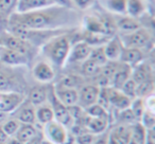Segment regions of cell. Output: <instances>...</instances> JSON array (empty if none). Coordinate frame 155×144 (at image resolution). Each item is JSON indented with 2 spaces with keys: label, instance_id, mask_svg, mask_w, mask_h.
<instances>
[{
  "label": "cell",
  "instance_id": "cell-26",
  "mask_svg": "<svg viewBox=\"0 0 155 144\" xmlns=\"http://www.w3.org/2000/svg\"><path fill=\"white\" fill-rule=\"evenodd\" d=\"M35 118L36 122L41 125H46L54 120V112L50 104H43L35 108Z\"/></svg>",
  "mask_w": 155,
  "mask_h": 144
},
{
  "label": "cell",
  "instance_id": "cell-44",
  "mask_svg": "<svg viewBox=\"0 0 155 144\" xmlns=\"http://www.w3.org/2000/svg\"><path fill=\"white\" fill-rule=\"evenodd\" d=\"M41 137H39L38 135H36L34 138H32V139L30 140V141H28L26 144H41Z\"/></svg>",
  "mask_w": 155,
  "mask_h": 144
},
{
  "label": "cell",
  "instance_id": "cell-5",
  "mask_svg": "<svg viewBox=\"0 0 155 144\" xmlns=\"http://www.w3.org/2000/svg\"><path fill=\"white\" fill-rule=\"evenodd\" d=\"M44 133L47 140L52 144H65L68 138L66 127L55 120L44 125Z\"/></svg>",
  "mask_w": 155,
  "mask_h": 144
},
{
  "label": "cell",
  "instance_id": "cell-41",
  "mask_svg": "<svg viewBox=\"0 0 155 144\" xmlns=\"http://www.w3.org/2000/svg\"><path fill=\"white\" fill-rule=\"evenodd\" d=\"M95 1L96 0H71L73 7L77 10H80V11L88 10L89 8L93 7Z\"/></svg>",
  "mask_w": 155,
  "mask_h": 144
},
{
  "label": "cell",
  "instance_id": "cell-21",
  "mask_svg": "<svg viewBox=\"0 0 155 144\" xmlns=\"http://www.w3.org/2000/svg\"><path fill=\"white\" fill-rule=\"evenodd\" d=\"M131 72H132V67L119 62V66H118V68H117L116 72H115L114 76H113L112 81H110V87L120 89L121 87H122V85L124 84L129 78H131Z\"/></svg>",
  "mask_w": 155,
  "mask_h": 144
},
{
  "label": "cell",
  "instance_id": "cell-43",
  "mask_svg": "<svg viewBox=\"0 0 155 144\" xmlns=\"http://www.w3.org/2000/svg\"><path fill=\"white\" fill-rule=\"evenodd\" d=\"M93 144H107V136H101L99 138H96Z\"/></svg>",
  "mask_w": 155,
  "mask_h": 144
},
{
  "label": "cell",
  "instance_id": "cell-14",
  "mask_svg": "<svg viewBox=\"0 0 155 144\" xmlns=\"http://www.w3.org/2000/svg\"><path fill=\"white\" fill-rule=\"evenodd\" d=\"M104 53L107 58V60L110 62H119L121 53L123 50V45L121 43V39L118 35H114L110 37L107 41L103 45Z\"/></svg>",
  "mask_w": 155,
  "mask_h": 144
},
{
  "label": "cell",
  "instance_id": "cell-34",
  "mask_svg": "<svg viewBox=\"0 0 155 144\" xmlns=\"http://www.w3.org/2000/svg\"><path fill=\"white\" fill-rule=\"evenodd\" d=\"M20 126V123L16 119H7L5 123L1 125V128L5 131V133L8 137H14L15 133H17L18 128Z\"/></svg>",
  "mask_w": 155,
  "mask_h": 144
},
{
  "label": "cell",
  "instance_id": "cell-36",
  "mask_svg": "<svg viewBox=\"0 0 155 144\" xmlns=\"http://www.w3.org/2000/svg\"><path fill=\"white\" fill-rule=\"evenodd\" d=\"M82 83H83V80L81 78V76L69 74V75L64 76V78L58 82V85L64 86V87H68V88L77 89V87L82 85Z\"/></svg>",
  "mask_w": 155,
  "mask_h": 144
},
{
  "label": "cell",
  "instance_id": "cell-28",
  "mask_svg": "<svg viewBox=\"0 0 155 144\" xmlns=\"http://www.w3.org/2000/svg\"><path fill=\"white\" fill-rule=\"evenodd\" d=\"M131 127V139H133L138 144H146L147 130L140 122H136L130 125Z\"/></svg>",
  "mask_w": 155,
  "mask_h": 144
},
{
  "label": "cell",
  "instance_id": "cell-29",
  "mask_svg": "<svg viewBox=\"0 0 155 144\" xmlns=\"http://www.w3.org/2000/svg\"><path fill=\"white\" fill-rule=\"evenodd\" d=\"M81 71L85 76H97L100 73L101 67L98 64H96L94 60L87 58L86 60H84L83 62H81Z\"/></svg>",
  "mask_w": 155,
  "mask_h": 144
},
{
  "label": "cell",
  "instance_id": "cell-47",
  "mask_svg": "<svg viewBox=\"0 0 155 144\" xmlns=\"http://www.w3.org/2000/svg\"><path fill=\"white\" fill-rule=\"evenodd\" d=\"M2 47H3V45H2V40H1V37H0V50L2 49Z\"/></svg>",
  "mask_w": 155,
  "mask_h": 144
},
{
  "label": "cell",
  "instance_id": "cell-4",
  "mask_svg": "<svg viewBox=\"0 0 155 144\" xmlns=\"http://www.w3.org/2000/svg\"><path fill=\"white\" fill-rule=\"evenodd\" d=\"M48 99H50V101H51L50 106H51L52 109H53L54 120L58 121V122L61 123L62 125H64L65 127H72V125L74 124L72 116H71L68 107L63 105V104L56 99L53 89L48 92Z\"/></svg>",
  "mask_w": 155,
  "mask_h": 144
},
{
  "label": "cell",
  "instance_id": "cell-49",
  "mask_svg": "<svg viewBox=\"0 0 155 144\" xmlns=\"http://www.w3.org/2000/svg\"><path fill=\"white\" fill-rule=\"evenodd\" d=\"M0 144H5V143H2V142H0Z\"/></svg>",
  "mask_w": 155,
  "mask_h": 144
},
{
  "label": "cell",
  "instance_id": "cell-16",
  "mask_svg": "<svg viewBox=\"0 0 155 144\" xmlns=\"http://www.w3.org/2000/svg\"><path fill=\"white\" fill-rule=\"evenodd\" d=\"M0 62L9 66H22L28 64V57L24 54L2 47L0 50Z\"/></svg>",
  "mask_w": 155,
  "mask_h": 144
},
{
  "label": "cell",
  "instance_id": "cell-35",
  "mask_svg": "<svg viewBox=\"0 0 155 144\" xmlns=\"http://www.w3.org/2000/svg\"><path fill=\"white\" fill-rule=\"evenodd\" d=\"M17 0H0V16L10 17L16 10Z\"/></svg>",
  "mask_w": 155,
  "mask_h": 144
},
{
  "label": "cell",
  "instance_id": "cell-7",
  "mask_svg": "<svg viewBox=\"0 0 155 144\" xmlns=\"http://www.w3.org/2000/svg\"><path fill=\"white\" fill-rule=\"evenodd\" d=\"M24 101V95L18 92L14 91L0 92V112L2 114L14 112Z\"/></svg>",
  "mask_w": 155,
  "mask_h": 144
},
{
  "label": "cell",
  "instance_id": "cell-1",
  "mask_svg": "<svg viewBox=\"0 0 155 144\" xmlns=\"http://www.w3.org/2000/svg\"><path fill=\"white\" fill-rule=\"evenodd\" d=\"M9 18L10 24H18L34 31H50L75 22L79 18V12L74 8L52 5L25 13L14 12Z\"/></svg>",
  "mask_w": 155,
  "mask_h": 144
},
{
  "label": "cell",
  "instance_id": "cell-13",
  "mask_svg": "<svg viewBox=\"0 0 155 144\" xmlns=\"http://www.w3.org/2000/svg\"><path fill=\"white\" fill-rule=\"evenodd\" d=\"M130 140H131L130 125H118L114 127L107 135V144H129Z\"/></svg>",
  "mask_w": 155,
  "mask_h": 144
},
{
  "label": "cell",
  "instance_id": "cell-3",
  "mask_svg": "<svg viewBox=\"0 0 155 144\" xmlns=\"http://www.w3.org/2000/svg\"><path fill=\"white\" fill-rule=\"evenodd\" d=\"M121 43L125 48H135V49L143 50L152 45L153 36L148 28H141L127 34H121Z\"/></svg>",
  "mask_w": 155,
  "mask_h": 144
},
{
  "label": "cell",
  "instance_id": "cell-42",
  "mask_svg": "<svg viewBox=\"0 0 155 144\" xmlns=\"http://www.w3.org/2000/svg\"><path fill=\"white\" fill-rule=\"evenodd\" d=\"M49 1L52 3V5H63V7H68V8H74L72 5V2H71V0H49Z\"/></svg>",
  "mask_w": 155,
  "mask_h": 144
},
{
  "label": "cell",
  "instance_id": "cell-12",
  "mask_svg": "<svg viewBox=\"0 0 155 144\" xmlns=\"http://www.w3.org/2000/svg\"><path fill=\"white\" fill-rule=\"evenodd\" d=\"M14 119L18 121L20 124H32L36 122L35 118V107L30 102H22L19 107L14 111Z\"/></svg>",
  "mask_w": 155,
  "mask_h": 144
},
{
  "label": "cell",
  "instance_id": "cell-33",
  "mask_svg": "<svg viewBox=\"0 0 155 144\" xmlns=\"http://www.w3.org/2000/svg\"><path fill=\"white\" fill-rule=\"evenodd\" d=\"M85 114L89 117H94V118H101V119H107L108 120V111L100 106L99 104H94V105L89 106L85 109Z\"/></svg>",
  "mask_w": 155,
  "mask_h": 144
},
{
  "label": "cell",
  "instance_id": "cell-31",
  "mask_svg": "<svg viewBox=\"0 0 155 144\" xmlns=\"http://www.w3.org/2000/svg\"><path fill=\"white\" fill-rule=\"evenodd\" d=\"M153 90H154V83H153V80L146 81V82L140 83V84L137 85V88H136V97L144 99V98L153 94Z\"/></svg>",
  "mask_w": 155,
  "mask_h": 144
},
{
  "label": "cell",
  "instance_id": "cell-48",
  "mask_svg": "<svg viewBox=\"0 0 155 144\" xmlns=\"http://www.w3.org/2000/svg\"><path fill=\"white\" fill-rule=\"evenodd\" d=\"M146 1L148 3H153V2H154V0H146Z\"/></svg>",
  "mask_w": 155,
  "mask_h": 144
},
{
  "label": "cell",
  "instance_id": "cell-20",
  "mask_svg": "<svg viewBox=\"0 0 155 144\" xmlns=\"http://www.w3.org/2000/svg\"><path fill=\"white\" fill-rule=\"evenodd\" d=\"M144 54L142 50L135 49V48H123L119 62L125 65H129L133 68L134 66L138 65L139 62H143Z\"/></svg>",
  "mask_w": 155,
  "mask_h": 144
},
{
  "label": "cell",
  "instance_id": "cell-15",
  "mask_svg": "<svg viewBox=\"0 0 155 144\" xmlns=\"http://www.w3.org/2000/svg\"><path fill=\"white\" fill-rule=\"evenodd\" d=\"M116 30L120 31L122 34L131 33L137 29L141 28L140 21L137 18L131 17L129 15H118L114 17Z\"/></svg>",
  "mask_w": 155,
  "mask_h": 144
},
{
  "label": "cell",
  "instance_id": "cell-39",
  "mask_svg": "<svg viewBox=\"0 0 155 144\" xmlns=\"http://www.w3.org/2000/svg\"><path fill=\"white\" fill-rule=\"evenodd\" d=\"M139 122L142 124V126L144 127L146 129H153V127H154V114L151 111H149V110H144L143 114L141 116V118H140Z\"/></svg>",
  "mask_w": 155,
  "mask_h": 144
},
{
  "label": "cell",
  "instance_id": "cell-27",
  "mask_svg": "<svg viewBox=\"0 0 155 144\" xmlns=\"http://www.w3.org/2000/svg\"><path fill=\"white\" fill-rule=\"evenodd\" d=\"M37 135V130L34 125L32 124H20L17 133H15L14 138L17 139L20 143L26 144L28 141H30L32 138H34Z\"/></svg>",
  "mask_w": 155,
  "mask_h": 144
},
{
  "label": "cell",
  "instance_id": "cell-40",
  "mask_svg": "<svg viewBox=\"0 0 155 144\" xmlns=\"http://www.w3.org/2000/svg\"><path fill=\"white\" fill-rule=\"evenodd\" d=\"M96 139V135L91 133L88 131L83 133L81 135L74 137V143L75 144H93Z\"/></svg>",
  "mask_w": 155,
  "mask_h": 144
},
{
  "label": "cell",
  "instance_id": "cell-17",
  "mask_svg": "<svg viewBox=\"0 0 155 144\" xmlns=\"http://www.w3.org/2000/svg\"><path fill=\"white\" fill-rule=\"evenodd\" d=\"M107 95L108 101H110V106L118 109L119 111L123 109H127L131 105L132 100L125 97L119 89L113 88V87H107Z\"/></svg>",
  "mask_w": 155,
  "mask_h": 144
},
{
  "label": "cell",
  "instance_id": "cell-18",
  "mask_svg": "<svg viewBox=\"0 0 155 144\" xmlns=\"http://www.w3.org/2000/svg\"><path fill=\"white\" fill-rule=\"evenodd\" d=\"M131 78L136 83V84H140L146 81L153 80V72L152 68L149 64L147 62H139L138 65L134 66L132 68L131 72Z\"/></svg>",
  "mask_w": 155,
  "mask_h": 144
},
{
  "label": "cell",
  "instance_id": "cell-30",
  "mask_svg": "<svg viewBox=\"0 0 155 144\" xmlns=\"http://www.w3.org/2000/svg\"><path fill=\"white\" fill-rule=\"evenodd\" d=\"M89 59L94 60L96 64H98L100 67L104 66L107 62V58L104 53V48L102 46H96V47L91 48V54H89Z\"/></svg>",
  "mask_w": 155,
  "mask_h": 144
},
{
  "label": "cell",
  "instance_id": "cell-25",
  "mask_svg": "<svg viewBox=\"0 0 155 144\" xmlns=\"http://www.w3.org/2000/svg\"><path fill=\"white\" fill-rule=\"evenodd\" d=\"M104 10L115 15H127V0H101Z\"/></svg>",
  "mask_w": 155,
  "mask_h": 144
},
{
  "label": "cell",
  "instance_id": "cell-6",
  "mask_svg": "<svg viewBox=\"0 0 155 144\" xmlns=\"http://www.w3.org/2000/svg\"><path fill=\"white\" fill-rule=\"evenodd\" d=\"M100 87L97 85H83L78 90V106L83 109L97 103Z\"/></svg>",
  "mask_w": 155,
  "mask_h": 144
},
{
  "label": "cell",
  "instance_id": "cell-11",
  "mask_svg": "<svg viewBox=\"0 0 155 144\" xmlns=\"http://www.w3.org/2000/svg\"><path fill=\"white\" fill-rule=\"evenodd\" d=\"M1 40H2V45L5 48L11 49L20 54H24V55H26L28 57L29 53L31 51V46L29 41L18 38V37L14 36L12 34H8L5 36L1 37Z\"/></svg>",
  "mask_w": 155,
  "mask_h": 144
},
{
  "label": "cell",
  "instance_id": "cell-37",
  "mask_svg": "<svg viewBox=\"0 0 155 144\" xmlns=\"http://www.w3.org/2000/svg\"><path fill=\"white\" fill-rule=\"evenodd\" d=\"M136 88H137V84H136L132 78H129V80L122 85V87H121L119 90H120L125 97L129 98V99L134 100L135 98H137L136 97Z\"/></svg>",
  "mask_w": 155,
  "mask_h": 144
},
{
  "label": "cell",
  "instance_id": "cell-22",
  "mask_svg": "<svg viewBox=\"0 0 155 144\" xmlns=\"http://www.w3.org/2000/svg\"><path fill=\"white\" fill-rule=\"evenodd\" d=\"M49 5H52L49 0H17L15 12L25 13V12L35 11V10L47 8Z\"/></svg>",
  "mask_w": 155,
  "mask_h": 144
},
{
  "label": "cell",
  "instance_id": "cell-32",
  "mask_svg": "<svg viewBox=\"0 0 155 144\" xmlns=\"http://www.w3.org/2000/svg\"><path fill=\"white\" fill-rule=\"evenodd\" d=\"M130 109L132 110L134 117L136 118V120L139 122L140 118L143 114L144 110H146V106H144V99L141 98H135L134 100H132L131 105H130Z\"/></svg>",
  "mask_w": 155,
  "mask_h": 144
},
{
  "label": "cell",
  "instance_id": "cell-45",
  "mask_svg": "<svg viewBox=\"0 0 155 144\" xmlns=\"http://www.w3.org/2000/svg\"><path fill=\"white\" fill-rule=\"evenodd\" d=\"M7 114H2V112H0V126L3 124V123L7 121V117H5Z\"/></svg>",
  "mask_w": 155,
  "mask_h": 144
},
{
  "label": "cell",
  "instance_id": "cell-10",
  "mask_svg": "<svg viewBox=\"0 0 155 144\" xmlns=\"http://www.w3.org/2000/svg\"><path fill=\"white\" fill-rule=\"evenodd\" d=\"M56 99L66 107H71L78 104V89L68 88L56 84L53 87Z\"/></svg>",
  "mask_w": 155,
  "mask_h": 144
},
{
  "label": "cell",
  "instance_id": "cell-24",
  "mask_svg": "<svg viewBox=\"0 0 155 144\" xmlns=\"http://www.w3.org/2000/svg\"><path fill=\"white\" fill-rule=\"evenodd\" d=\"M48 92H49V90L44 86L33 87L29 92V102L34 107H38V106L47 103Z\"/></svg>",
  "mask_w": 155,
  "mask_h": 144
},
{
  "label": "cell",
  "instance_id": "cell-19",
  "mask_svg": "<svg viewBox=\"0 0 155 144\" xmlns=\"http://www.w3.org/2000/svg\"><path fill=\"white\" fill-rule=\"evenodd\" d=\"M83 125L88 133H94V135H102L107 128L108 120L107 119L94 118V117H89L85 114Z\"/></svg>",
  "mask_w": 155,
  "mask_h": 144
},
{
  "label": "cell",
  "instance_id": "cell-2",
  "mask_svg": "<svg viewBox=\"0 0 155 144\" xmlns=\"http://www.w3.org/2000/svg\"><path fill=\"white\" fill-rule=\"evenodd\" d=\"M71 43L67 35H58L50 38L43 46V53L51 65L63 67L67 62Z\"/></svg>",
  "mask_w": 155,
  "mask_h": 144
},
{
  "label": "cell",
  "instance_id": "cell-38",
  "mask_svg": "<svg viewBox=\"0 0 155 144\" xmlns=\"http://www.w3.org/2000/svg\"><path fill=\"white\" fill-rule=\"evenodd\" d=\"M119 121H120L121 124H124V125H132L134 123L138 122L136 120V118L134 117L133 112L132 110L129 108L127 109H123V110H120V114H119Z\"/></svg>",
  "mask_w": 155,
  "mask_h": 144
},
{
  "label": "cell",
  "instance_id": "cell-8",
  "mask_svg": "<svg viewBox=\"0 0 155 144\" xmlns=\"http://www.w3.org/2000/svg\"><path fill=\"white\" fill-rule=\"evenodd\" d=\"M32 74L37 82L44 83V84L52 82L55 78V71L53 67L46 60H39L34 65L32 69Z\"/></svg>",
  "mask_w": 155,
  "mask_h": 144
},
{
  "label": "cell",
  "instance_id": "cell-9",
  "mask_svg": "<svg viewBox=\"0 0 155 144\" xmlns=\"http://www.w3.org/2000/svg\"><path fill=\"white\" fill-rule=\"evenodd\" d=\"M91 46L88 45L86 41L81 40L71 46L67 62H83L89 57L91 51Z\"/></svg>",
  "mask_w": 155,
  "mask_h": 144
},
{
  "label": "cell",
  "instance_id": "cell-23",
  "mask_svg": "<svg viewBox=\"0 0 155 144\" xmlns=\"http://www.w3.org/2000/svg\"><path fill=\"white\" fill-rule=\"evenodd\" d=\"M148 11V2L146 0H127V15L134 18H140Z\"/></svg>",
  "mask_w": 155,
  "mask_h": 144
},
{
  "label": "cell",
  "instance_id": "cell-46",
  "mask_svg": "<svg viewBox=\"0 0 155 144\" xmlns=\"http://www.w3.org/2000/svg\"><path fill=\"white\" fill-rule=\"evenodd\" d=\"M129 144H138V143H137V142L134 141L133 139H131V140H130V142H129Z\"/></svg>",
  "mask_w": 155,
  "mask_h": 144
}]
</instances>
